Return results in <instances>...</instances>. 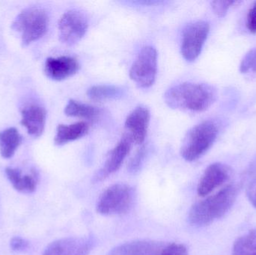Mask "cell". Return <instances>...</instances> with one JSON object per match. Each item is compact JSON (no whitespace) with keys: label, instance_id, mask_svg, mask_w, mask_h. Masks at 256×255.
<instances>
[{"label":"cell","instance_id":"1","mask_svg":"<svg viewBox=\"0 0 256 255\" xmlns=\"http://www.w3.org/2000/svg\"><path fill=\"white\" fill-rule=\"evenodd\" d=\"M216 98V90L212 85L194 82L174 85L164 94V100L170 107L192 112L207 110Z\"/></svg>","mask_w":256,"mask_h":255},{"label":"cell","instance_id":"2","mask_svg":"<svg viewBox=\"0 0 256 255\" xmlns=\"http://www.w3.org/2000/svg\"><path fill=\"white\" fill-rule=\"evenodd\" d=\"M237 196V188L234 186L228 185L216 194L196 202L190 210V223L202 227L222 218L231 209Z\"/></svg>","mask_w":256,"mask_h":255},{"label":"cell","instance_id":"3","mask_svg":"<svg viewBox=\"0 0 256 255\" xmlns=\"http://www.w3.org/2000/svg\"><path fill=\"white\" fill-rule=\"evenodd\" d=\"M218 126L210 121H203L186 133L180 148V154L188 162L195 161L204 155L218 137Z\"/></svg>","mask_w":256,"mask_h":255},{"label":"cell","instance_id":"4","mask_svg":"<svg viewBox=\"0 0 256 255\" xmlns=\"http://www.w3.org/2000/svg\"><path fill=\"white\" fill-rule=\"evenodd\" d=\"M49 25V16L40 7H27L16 16L12 28L20 34L22 45L28 46L46 34Z\"/></svg>","mask_w":256,"mask_h":255},{"label":"cell","instance_id":"5","mask_svg":"<svg viewBox=\"0 0 256 255\" xmlns=\"http://www.w3.org/2000/svg\"><path fill=\"white\" fill-rule=\"evenodd\" d=\"M134 190L130 186L117 184L106 189L99 198L97 211L102 215H122L132 208L134 202Z\"/></svg>","mask_w":256,"mask_h":255},{"label":"cell","instance_id":"6","mask_svg":"<svg viewBox=\"0 0 256 255\" xmlns=\"http://www.w3.org/2000/svg\"><path fill=\"white\" fill-rule=\"evenodd\" d=\"M156 73L158 52L153 46H144L130 69V77L140 88H149L154 83Z\"/></svg>","mask_w":256,"mask_h":255},{"label":"cell","instance_id":"7","mask_svg":"<svg viewBox=\"0 0 256 255\" xmlns=\"http://www.w3.org/2000/svg\"><path fill=\"white\" fill-rule=\"evenodd\" d=\"M209 31L210 25L206 21H195L186 25L182 34L180 46V51L184 59L194 61L200 56Z\"/></svg>","mask_w":256,"mask_h":255},{"label":"cell","instance_id":"8","mask_svg":"<svg viewBox=\"0 0 256 255\" xmlns=\"http://www.w3.org/2000/svg\"><path fill=\"white\" fill-rule=\"evenodd\" d=\"M88 28V18L82 12L68 10L58 21L60 40L64 44L73 46L84 37Z\"/></svg>","mask_w":256,"mask_h":255},{"label":"cell","instance_id":"9","mask_svg":"<svg viewBox=\"0 0 256 255\" xmlns=\"http://www.w3.org/2000/svg\"><path fill=\"white\" fill-rule=\"evenodd\" d=\"M231 175V169L226 165L220 163L210 165L200 179L197 187V193L200 197H206L226 182Z\"/></svg>","mask_w":256,"mask_h":255},{"label":"cell","instance_id":"10","mask_svg":"<svg viewBox=\"0 0 256 255\" xmlns=\"http://www.w3.org/2000/svg\"><path fill=\"white\" fill-rule=\"evenodd\" d=\"M150 118V112L142 106L135 108L126 118V134L136 145H142L146 140Z\"/></svg>","mask_w":256,"mask_h":255},{"label":"cell","instance_id":"11","mask_svg":"<svg viewBox=\"0 0 256 255\" xmlns=\"http://www.w3.org/2000/svg\"><path fill=\"white\" fill-rule=\"evenodd\" d=\"M132 143L130 138L124 133L120 142L110 153L104 166L94 177V181H103L111 174L117 172L130 151Z\"/></svg>","mask_w":256,"mask_h":255},{"label":"cell","instance_id":"12","mask_svg":"<svg viewBox=\"0 0 256 255\" xmlns=\"http://www.w3.org/2000/svg\"><path fill=\"white\" fill-rule=\"evenodd\" d=\"M79 62L72 56L48 58L45 61L46 76L54 81H62L72 77L79 71Z\"/></svg>","mask_w":256,"mask_h":255},{"label":"cell","instance_id":"13","mask_svg":"<svg viewBox=\"0 0 256 255\" xmlns=\"http://www.w3.org/2000/svg\"><path fill=\"white\" fill-rule=\"evenodd\" d=\"M46 118V110L38 105H27L21 110V124L33 137L42 136L44 130Z\"/></svg>","mask_w":256,"mask_h":255},{"label":"cell","instance_id":"14","mask_svg":"<svg viewBox=\"0 0 256 255\" xmlns=\"http://www.w3.org/2000/svg\"><path fill=\"white\" fill-rule=\"evenodd\" d=\"M162 250V245L158 243L137 241L118 246L110 255H160Z\"/></svg>","mask_w":256,"mask_h":255},{"label":"cell","instance_id":"15","mask_svg":"<svg viewBox=\"0 0 256 255\" xmlns=\"http://www.w3.org/2000/svg\"><path fill=\"white\" fill-rule=\"evenodd\" d=\"M90 131V125L86 121H80L74 124H60L57 127L54 142L58 146L66 145L84 137Z\"/></svg>","mask_w":256,"mask_h":255},{"label":"cell","instance_id":"16","mask_svg":"<svg viewBox=\"0 0 256 255\" xmlns=\"http://www.w3.org/2000/svg\"><path fill=\"white\" fill-rule=\"evenodd\" d=\"M6 173L9 181L18 191L32 193L36 190L38 181V174L36 170L32 171L30 175H22V172L19 169L7 168Z\"/></svg>","mask_w":256,"mask_h":255},{"label":"cell","instance_id":"17","mask_svg":"<svg viewBox=\"0 0 256 255\" xmlns=\"http://www.w3.org/2000/svg\"><path fill=\"white\" fill-rule=\"evenodd\" d=\"M61 255H88L94 244L92 237L61 240Z\"/></svg>","mask_w":256,"mask_h":255},{"label":"cell","instance_id":"18","mask_svg":"<svg viewBox=\"0 0 256 255\" xmlns=\"http://www.w3.org/2000/svg\"><path fill=\"white\" fill-rule=\"evenodd\" d=\"M22 142V137L14 127L0 132V154L4 159L13 157Z\"/></svg>","mask_w":256,"mask_h":255},{"label":"cell","instance_id":"19","mask_svg":"<svg viewBox=\"0 0 256 255\" xmlns=\"http://www.w3.org/2000/svg\"><path fill=\"white\" fill-rule=\"evenodd\" d=\"M64 114L69 117L96 121L102 115V110L96 106L70 100L64 108Z\"/></svg>","mask_w":256,"mask_h":255},{"label":"cell","instance_id":"20","mask_svg":"<svg viewBox=\"0 0 256 255\" xmlns=\"http://www.w3.org/2000/svg\"><path fill=\"white\" fill-rule=\"evenodd\" d=\"M122 88L112 85H97L92 86L87 91V96L94 102L115 100L122 96Z\"/></svg>","mask_w":256,"mask_h":255},{"label":"cell","instance_id":"21","mask_svg":"<svg viewBox=\"0 0 256 255\" xmlns=\"http://www.w3.org/2000/svg\"><path fill=\"white\" fill-rule=\"evenodd\" d=\"M232 255H256V229L238 238L233 246Z\"/></svg>","mask_w":256,"mask_h":255},{"label":"cell","instance_id":"22","mask_svg":"<svg viewBox=\"0 0 256 255\" xmlns=\"http://www.w3.org/2000/svg\"><path fill=\"white\" fill-rule=\"evenodd\" d=\"M250 70L256 72V47L250 49L240 63V71L242 73H248Z\"/></svg>","mask_w":256,"mask_h":255},{"label":"cell","instance_id":"23","mask_svg":"<svg viewBox=\"0 0 256 255\" xmlns=\"http://www.w3.org/2000/svg\"><path fill=\"white\" fill-rule=\"evenodd\" d=\"M146 146L142 145L141 148H138L135 155L130 160L128 169L130 173L135 174L138 172L146 157Z\"/></svg>","mask_w":256,"mask_h":255},{"label":"cell","instance_id":"24","mask_svg":"<svg viewBox=\"0 0 256 255\" xmlns=\"http://www.w3.org/2000/svg\"><path fill=\"white\" fill-rule=\"evenodd\" d=\"M236 2V1H213L212 6L218 16H224L228 11V8Z\"/></svg>","mask_w":256,"mask_h":255},{"label":"cell","instance_id":"25","mask_svg":"<svg viewBox=\"0 0 256 255\" xmlns=\"http://www.w3.org/2000/svg\"><path fill=\"white\" fill-rule=\"evenodd\" d=\"M160 255H188V252L184 246L172 244L165 247Z\"/></svg>","mask_w":256,"mask_h":255},{"label":"cell","instance_id":"26","mask_svg":"<svg viewBox=\"0 0 256 255\" xmlns=\"http://www.w3.org/2000/svg\"><path fill=\"white\" fill-rule=\"evenodd\" d=\"M246 26L252 34H256V1L250 9L246 19Z\"/></svg>","mask_w":256,"mask_h":255},{"label":"cell","instance_id":"27","mask_svg":"<svg viewBox=\"0 0 256 255\" xmlns=\"http://www.w3.org/2000/svg\"><path fill=\"white\" fill-rule=\"evenodd\" d=\"M246 195L250 202L256 208V176L248 185Z\"/></svg>","mask_w":256,"mask_h":255},{"label":"cell","instance_id":"28","mask_svg":"<svg viewBox=\"0 0 256 255\" xmlns=\"http://www.w3.org/2000/svg\"><path fill=\"white\" fill-rule=\"evenodd\" d=\"M61 253L62 242L61 240H60L50 244L43 255H61Z\"/></svg>","mask_w":256,"mask_h":255},{"label":"cell","instance_id":"29","mask_svg":"<svg viewBox=\"0 0 256 255\" xmlns=\"http://www.w3.org/2000/svg\"><path fill=\"white\" fill-rule=\"evenodd\" d=\"M27 245H28L27 242H26L22 238H18V237L12 238L10 241V248L14 251L24 250V249L26 248Z\"/></svg>","mask_w":256,"mask_h":255}]
</instances>
